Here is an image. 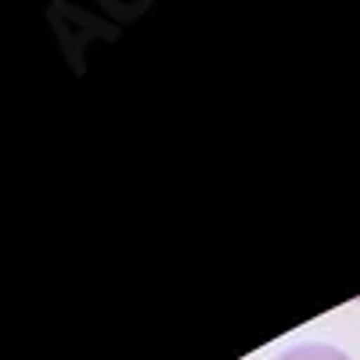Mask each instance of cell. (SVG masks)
I'll list each match as a JSON object with an SVG mask.
<instances>
[{
    "mask_svg": "<svg viewBox=\"0 0 360 360\" xmlns=\"http://www.w3.org/2000/svg\"><path fill=\"white\" fill-rule=\"evenodd\" d=\"M278 360H349V353L328 342H299V346H288Z\"/></svg>",
    "mask_w": 360,
    "mask_h": 360,
    "instance_id": "6da1fadb",
    "label": "cell"
}]
</instances>
